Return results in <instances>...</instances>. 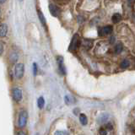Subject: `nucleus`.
Instances as JSON below:
<instances>
[{"mask_svg": "<svg viewBox=\"0 0 135 135\" xmlns=\"http://www.w3.org/2000/svg\"><path fill=\"white\" fill-rule=\"evenodd\" d=\"M37 14H38V18L40 20V22L41 23V25H43V26L46 27V18L43 15V13H42L40 9L37 10Z\"/></svg>", "mask_w": 135, "mask_h": 135, "instance_id": "9", "label": "nucleus"}, {"mask_svg": "<svg viewBox=\"0 0 135 135\" xmlns=\"http://www.w3.org/2000/svg\"><path fill=\"white\" fill-rule=\"evenodd\" d=\"M0 47H1V49H0V53H1V55L3 54V43H0Z\"/></svg>", "mask_w": 135, "mask_h": 135, "instance_id": "21", "label": "nucleus"}, {"mask_svg": "<svg viewBox=\"0 0 135 135\" xmlns=\"http://www.w3.org/2000/svg\"><path fill=\"white\" fill-rule=\"evenodd\" d=\"M134 17H135V16H134Z\"/></svg>", "mask_w": 135, "mask_h": 135, "instance_id": "27", "label": "nucleus"}, {"mask_svg": "<svg viewBox=\"0 0 135 135\" xmlns=\"http://www.w3.org/2000/svg\"><path fill=\"white\" fill-rule=\"evenodd\" d=\"M54 135H69V133L68 131H57Z\"/></svg>", "mask_w": 135, "mask_h": 135, "instance_id": "17", "label": "nucleus"}, {"mask_svg": "<svg viewBox=\"0 0 135 135\" xmlns=\"http://www.w3.org/2000/svg\"><path fill=\"white\" fill-rule=\"evenodd\" d=\"M17 135H26V133H25L24 131H20V132H18V133H17Z\"/></svg>", "mask_w": 135, "mask_h": 135, "instance_id": "22", "label": "nucleus"}, {"mask_svg": "<svg viewBox=\"0 0 135 135\" xmlns=\"http://www.w3.org/2000/svg\"><path fill=\"white\" fill-rule=\"evenodd\" d=\"M8 33V25L6 24H1V25H0V36L1 37H4L6 36Z\"/></svg>", "mask_w": 135, "mask_h": 135, "instance_id": "8", "label": "nucleus"}, {"mask_svg": "<svg viewBox=\"0 0 135 135\" xmlns=\"http://www.w3.org/2000/svg\"><path fill=\"white\" fill-rule=\"evenodd\" d=\"M37 105H38V107L40 109H42L44 107V105H45V100H44V98L42 96L39 97L37 100Z\"/></svg>", "mask_w": 135, "mask_h": 135, "instance_id": "14", "label": "nucleus"}, {"mask_svg": "<svg viewBox=\"0 0 135 135\" xmlns=\"http://www.w3.org/2000/svg\"><path fill=\"white\" fill-rule=\"evenodd\" d=\"M10 60L12 62H15L17 60H18V55L16 53H13L10 55Z\"/></svg>", "mask_w": 135, "mask_h": 135, "instance_id": "16", "label": "nucleus"}, {"mask_svg": "<svg viewBox=\"0 0 135 135\" xmlns=\"http://www.w3.org/2000/svg\"><path fill=\"white\" fill-rule=\"evenodd\" d=\"M49 11L51 13V15H52V16H54V17H57L59 15V13H60L59 8L53 3L49 4Z\"/></svg>", "mask_w": 135, "mask_h": 135, "instance_id": "7", "label": "nucleus"}, {"mask_svg": "<svg viewBox=\"0 0 135 135\" xmlns=\"http://www.w3.org/2000/svg\"><path fill=\"white\" fill-rule=\"evenodd\" d=\"M5 2H6V0H0V3H3Z\"/></svg>", "mask_w": 135, "mask_h": 135, "instance_id": "23", "label": "nucleus"}, {"mask_svg": "<svg viewBox=\"0 0 135 135\" xmlns=\"http://www.w3.org/2000/svg\"><path fill=\"white\" fill-rule=\"evenodd\" d=\"M112 22L113 23L117 24V23L120 22V21H121V20H122V15L120 14H117H117H114L112 15Z\"/></svg>", "mask_w": 135, "mask_h": 135, "instance_id": "11", "label": "nucleus"}, {"mask_svg": "<svg viewBox=\"0 0 135 135\" xmlns=\"http://www.w3.org/2000/svg\"><path fill=\"white\" fill-rule=\"evenodd\" d=\"M13 98L16 101V102H20L22 100V91L19 88H14L12 90Z\"/></svg>", "mask_w": 135, "mask_h": 135, "instance_id": "4", "label": "nucleus"}, {"mask_svg": "<svg viewBox=\"0 0 135 135\" xmlns=\"http://www.w3.org/2000/svg\"><path fill=\"white\" fill-rule=\"evenodd\" d=\"M79 121L81 122V124L85 126L88 123V119H87V117L84 115V114H80L79 115Z\"/></svg>", "mask_w": 135, "mask_h": 135, "instance_id": "12", "label": "nucleus"}, {"mask_svg": "<svg viewBox=\"0 0 135 135\" xmlns=\"http://www.w3.org/2000/svg\"><path fill=\"white\" fill-rule=\"evenodd\" d=\"M122 49H123V46H122V43H118V44L116 45L114 51H115L116 54H120L122 52Z\"/></svg>", "mask_w": 135, "mask_h": 135, "instance_id": "13", "label": "nucleus"}, {"mask_svg": "<svg viewBox=\"0 0 135 135\" xmlns=\"http://www.w3.org/2000/svg\"><path fill=\"white\" fill-rule=\"evenodd\" d=\"M27 119H28V113L26 111H21L20 112L19 118H18V126L19 128H23L25 127L27 123Z\"/></svg>", "mask_w": 135, "mask_h": 135, "instance_id": "1", "label": "nucleus"}, {"mask_svg": "<svg viewBox=\"0 0 135 135\" xmlns=\"http://www.w3.org/2000/svg\"><path fill=\"white\" fill-rule=\"evenodd\" d=\"M107 119H108V114L107 113H102L99 116L97 122H98L99 123L102 124V123H105V122L107 121Z\"/></svg>", "mask_w": 135, "mask_h": 135, "instance_id": "10", "label": "nucleus"}, {"mask_svg": "<svg viewBox=\"0 0 135 135\" xmlns=\"http://www.w3.org/2000/svg\"><path fill=\"white\" fill-rule=\"evenodd\" d=\"M130 65V62L128 59H124L123 61L121 62V68L122 69H128Z\"/></svg>", "mask_w": 135, "mask_h": 135, "instance_id": "15", "label": "nucleus"}, {"mask_svg": "<svg viewBox=\"0 0 135 135\" xmlns=\"http://www.w3.org/2000/svg\"><path fill=\"white\" fill-rule=\"evenodd\" d=\"M33 73H34V75L37 74V64L36 62L33 63Z\"/></svg>", "mask_w": 135, "mask_h": 135, "instance_id": "19", "label": "nucleus"}, {"mask_svg": "<svg viewBox=\"0 0 135 135\" xmlns=\"http://www.w3.org/2000/svg\"><path fill=\"white\" fill-rule=\"evenodd\" d=\"M19 1H20V2H22V1H23V0H19Z\"/></svg>", "mask_w": 135, "mask_h": 135, "instance_id": "25", "label": "nucleus"}, {"mask_svg": "<svg viewBox=\"0 0 135 135\" xmlns=\"http://www.w3.org/2000/svg\"><path fill=\"white\" fill-rule=\"evenodd\" d=\"M112 32V25H107V26H104L100 30H99L98 34L100 36H105L110 35Z\"/></svg>", "mask_w": 135, "mask_h": 135, "instance_id": "5", "label": "nucleus"}, {"mask_svg": "<svg viewBox=\"0 0 135 135\" xmlns=\"http://www.w3.org/2000/svg\"><path fill=\"white\" fill-rule=\"evenodd\" d=\"M36 135H40V134H39V133H36Z\"/></svg>", "mask_w": 135, "mask_h": 135, "instance_id": "26", "label": "nucleus"}, {"mask_svg": "<svg viewBox=\"0 0 135 135\" xmlns=\"http://www.w3.org/2000/svg\"><path fill=\"white\" fill-rule=\"evenodd\" d=\"M133 1H134V0H128V2H129V3H132Z\"/></svg>", "mask_w": 135, "mask_h": 135, "instance_id": "24", "label": "nucleus"}, {"mask_svg": "<svg viewBox=\"0 0 135 135\" xmlns=\"http://www.w3.org/2000/svg\"><path fill=\"white\" fill-rule=\"evenodd\" d=\"M57 60L59 71H60V73L62 75H64L66 74V69H65V66H64V63H63V58L62 57H57Z\"/></svg>", "mask_w": 135, "mask_h": 135, "instance_id": "6", "label": "nucleus"}, {"mask_svg": "<svg viewBox=\"0 0 135 135\" xmlns=\"http://www.w3.org/2000/svg\"><path fill=\"white\" fill-rule=\"evenodd\" d=\"M25 66L23 63H17L15 68V74L17 79H21L24 76Z\"/></svg>", "mask_w": 135, "mask_h": 135, "instance_id": "3", "label": "nucleus"}, {"mask_svg": "<svg viewBox=\"0 0 135 135\" xmlns=\"http://www.w3.org/2000/svg\"><path fill=\"white\" fill-rule=\"evenodd\" d=\"M105 129H107V131L108 130H112L113 129V126L112 123H107L105 124Z\"/></svg>", "mask_w": 135, "mask_h": 135, "instance_id": "20", "label": "nucleus"}, {"mask_svg": "<svg viewBox=\"0 0 135 135\" xmlns=\"http://www.w3.org/2000/svg\"><path fill=\"white\" fill-rule=\"evenodd\" d=\"M80 44H81V41H80L79 36L78 35V34H74L73 38H72L70 45H69V51L77 50L79 47Z\"/></svg>", "mask_w": 135, "mask_h": 135, "instance_id": "2", "label": "nucleus"}, {"mask_svg": "<svg viewBox=\"0 0 135 135\" xmlns=\"http://www.w3.org/2000/svg\"><path fill=\"white\" fill-rule=\"evenodd\" d=\"M99 133H100V135H107V130L105 128H100L99 130Z\"/></svg>", "mask_w": 135, "mask_h": 135, "instance_id": "18", "label": "nucleus"}]
</instances>
